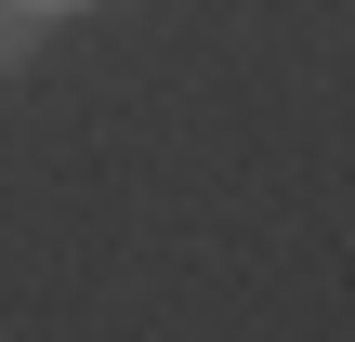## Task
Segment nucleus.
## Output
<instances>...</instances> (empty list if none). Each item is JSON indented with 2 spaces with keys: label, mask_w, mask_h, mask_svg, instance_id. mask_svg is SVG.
Returning <instances> with one entry per match:
<instances>
[{
  "label": "nucleus",
  "mask_w": 355,
  "mask_h": 342,
  "mask_svg": "<svg viewBox=\"0 0 355 342\" xmlns=\"http://www.w3.org/2000/svg\"><path fill=\"white\" fill-rule=\"evenodd\" d=\"M40 26H53V13H40V0H0V79H13V66H26V53H40Z\"/></svg>",
  "instance_id": "f257e3e1"
},
{
  "label": "nucleus",
  "mask_w": 355,
  "mask_h": 342,
  "mask_svg": "<svg viewBox=\"0 0 355 342\" xmlns=\"http://www.w3.org/2000/svg\"><path fill=\"white\" fill-rule=\"evenodd\" d=\"M40 13H66V0H40Z\"/></svg>",
  "instance_id": "f03ea898"
}]
</instances>
